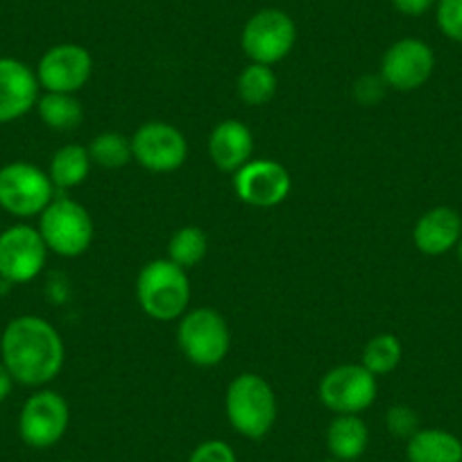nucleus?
<instances>
[{
    "mask_svg": "<svg viewBox=\"0 0 462 462\" xmlns=\"http://www.w3.org/2000/svg\"><path fill=\"white\" fill-rule=\"evenodd\" d=\"M225 412L229 424L243 438H265L277 421V397L273 385L254 372H243L226 388Z\"/></svg>",
    "mask_w": 462,
    "mask_h": 462,
    "instance_id": "f03ea898",
    "label": "nucleus"
},
{
    "mask_svg": "<svg viewBox=\"0 0 462 462\" xmlns=\"http://www.w3.org/2000/svg\"><path fill=\"white\" fill-rule=\"evenodd\" d=\"M39 87L48 93H78L93 73V57L79 43H60L48 48L37 64Z\"/></svg>",
    "mask_w": 462,
    "mask_h": 462,
    "instance_id": "ddd939ff",
    "label": "nucleus"
},
{
    "mask_svg": "<svg viewBox=\"0 0 462 462\" xmlns=\"http://www.w3.org/2000/svg\"><path fill=\"white\" fill-rule=\"evenodd\" d=\"M435 21L439 32L451 42L462 43V0H438Z\"/></svg>",
    "mask_w": 462,
    "mask_h": 462,
    "instance_id": "a878e982",
    "label": "nucleus"
},
{
    "mask_svg": "<svg viewBox=\"0 0 462 462\" xmlns=\"http://www.w3.org/2000/svg\"><path fill=\"white\" fill-rule=\"evenodd\" d=\"M438 0H393V7L403 16H424L435 7Z\"/></svg>",
    "mask_w": 462,
    "mask_h": 462,
    "instance_id": "c85d7f7f",
    "label": "nucleus"
},
{
    "mask_svg": "<svg viewBox=\"0 0 462 462\" xmlns=\"http://www.w3.org/2000/svg\"><path fill=\"white\" fill-rule=\"evenodd\" d=\"M55 199L51 175L28 162H12L0 168V208L14 217L42 216Z\"/></svg>",
    "mask_w": 462,
    "mask_h": 462,
    "instance_id": "423d86ee",
    "label": "nucleus"
},
{
    "mask_svg": "<svg viewBox=\"0 0 462 462\" xmlns=\"http://www.w3.org/2000/svg\"><path fill=\"white\" fill-rule=\"evenodd\" d=\"M70 424L69 402L55 390H39L23 403L19 415V433L28 447H55Z\"/></svg>",
    "mask_w": 462,
    "mask_h": 462,
    "instance_id": "1a4fd4ad",
    "label": "nucleus"
},
{
    "mask_svg": "<svg viewBox=\"0 0 462 462\" xmlns=\"http://www.w3.org/2000/svg\"><path fill=\"white\" fill-rule=\"evenodd\" d=\"M370 442L367 424L358 415H336L327 429V448L336 460L356 462Z\"/></svg>",
    "mask_w": 462,
    "mask_h": 462,
    "instance_id": "a211bd4d",
    "label": "nucleus"
},
{
    "mask_svg": "<svg viewBox=\"0 0 462 462\" xmlns=\"http://www.w3.org/2000/svg\"><path fill=\"white\" fill-rule=\"evenodd\" d=\"M385 426H388L390 433L397 435V438L411 439L412 435L420 430V417H417V412L412 411L411 406L399 403V406H393L388 411V415H385Z\"/></svg>",
    "mask_w": 462,
    "mask_h": 462,
    "instance_id": "bb28decb",
    "label": "nucleus"
},
{
    "mask_svg": "<svg viewBox=\"0 0 462 462\" xmlns=\"http://www.w3.org/2000/svg\"><path fill=\"white\" fill-rule=\"evenodd\" d=\"M37 73L14 57H0V123L23 118L39 100Z\"/></svg>",
    "mask_w": 462,
    "mask_h": 462,
    "instance_id": "2eb2a0df",
    "label": "nucleus"
},
{
    "mask_svg": "<svg viewBox=\"0 0 462 462\" xmlns=\"http://www.w3.org/2000/svg\"><path fill=\"white\" fill-rule=\"evenodd\" d=\"M277 75H274L273 66L265 64H250L247 69H243V73L238 75L236 91L245 105L250 106H263L277 93Z\"/></svg>",
    "mask_w": 462,
    "mask_h": 462,
    "instance_id": "4be33fe9",
    "label": "nucleus"
},
{
    "mask_svg": "<svg viewBox=\"0 0 462 462\" xmlns=\"http://www.w3.org/2000/svg\"><path fill=\"white\" fill-rule=\"evenodd\" d=\"M189 462H238L236 453L222 439H207L190 453Z\"/></svg>",
    "mask_w": 462,
    "mask_h": 462,
    "instance_id": "cd10ccee",
    "label": "nucleus"
},
{
    "mask_svg": "<svg viewBox=\"0 0 462 462\" xmlns=\"http://www.w3.org/2000/svg\"><path fill=\"white\" fill-rule=\"evenodd\" d=\"M0 358L16 383L39 388L55 381L64 370V340L48 319L19 315L3 331Z\"/></svg>",
    "mask_w": 462,
    "mask_h": 462,
    "instance_id": "f257e3e1",
    "label": "nucleus"
},
{
    "mask_svg": "<svg viewBox=\"0 0 462 462\" xmlns=\"http://www.w3.org/2000/svg\"><path fill=\"white\" fill-rule=\"evenodd\" d=\"M376 376L358 363L328 370L319 381V402L336 415H361L376 402Z\"/></svg>",
    "mask_w": 462,
    "mask_h": 462,
    "instance_id": "6e6552de",
    "label": "nucleus"
},
{
    "mask_svg": "<svg viewBox=\"0 0 462 462\" xmlns=\"http://www.w3.org/2000/svg\"><path fill=\"white\" fill-rule=\"evenodd\" d=\"M462 236V217L451 207H433L415 222L412 243L426 256H442L456 250Z\"/></svg>",
    "mask_w": 462,
    "mask_h": 462,
    "instance_id": "dca6fc26",
    "label": "nucleus"
},
{
    "mask_svg": "<svg viewBox=\"0 0 462 462\" xmlns=\"http://www.w3.org/2000/svg\"><path fill=\"white\" fill-rule=\"evenodd\" d=\"M435 70V52L421 39H399L381 60V79L394 91H417Z\"/></svg>",
    "mask_w": 462,
    "mask_h": 462,
    "instance_id": "9b49d317",
    "label": "nucleus"
},
{
    "mask_svg": "<svg viewBox=\"0 0 462 462\" xmlns=\"http://www.w3.org/2000/svg\"><path fill=\"white\" fill-rule=\"evenodd\" d=\"M91 157H88V150L84 145L69 143L61 145L51 159V175L52 186L55 190H70L78 189L79 184H84L91 171Z\"/></svg>",
    "mask_w": 462,
    "mask_h": 462,
    "instance_id": "aec40b11",
    "label": "nucleus"
},
{
    "mask_svg": "<svg viewBox=\"0 0 462 462\" xmlns=\"http://www.w3.org/2000/svg\"><path fill=\"white\" fill-rule=\"evenodd\" d=\"M64 462H70V460H64Z\"/></svg>",
    "mask_w": 462,
    "mask_h": 462,
    "instance_id": "2f4dec72",
    "label": "nucleus"
},
{
    "mask_svg": "<svg viewBox=\"0 0 462 462\" xmlns=\"http://www.w3.org/2000/svg\"><path fill=\"white\" fill-rule=\"evenodd\" d=\"M297 42L295 21L282 10H261L245 23L241 34V48L252 64L273 66L291 55Z\"/></svg>",
    "mask_w": 462,
    "mask_h": 462,
    "instance_id": "0eeeda50",
    "label": "nucleus"
},
{
    "mask_svg": "<svg viewBox=\"0 0 462 462\" xmlns=\"http://www.w3.org/2000/svg\"><path fill=\"white\" fill-rule=\"evenodd\" d=\"M136 300L148 318L172 322L190 304V279L171 259H154L136 277Z\"/></svg>",
    "mask_w": 462,
    "mask_h": 462,
    "instance_id": "7ed1b4c3",
    "label": "nucleus"
},
{
    "mask_svg": "<svg viewBox=\"0 0 462 462\" xmlns=\"http://www.w3.org/2000/svg\"><path fill=\"white\" fill-rule=\"evenodd\" d=\"M208 252V238L204 229L195 225H186L177 229L168 241V259L177 263L180 268L189 270L202 263V259Z\"/></svg>",
    "mask_w": 462,
    "mask_h": 462,
    "instance_id": "5701e85b",
    "label": "nucleus"
},
{
    "mask_svg": "<svg viewBox=\"0 0 462 462\" xmlns=\"http://www.w3.org/2000/svg\"><path fill=\"white\" fill-rule=\"evenodd\" d=\"M292 180L283 163L274 159H250L234 172V190L238 199L254 208H273L291 195Z\"/></svg>",
    "mask_w": 462,
    "mask_h": 462,
    "instance_id": "4468645a",
    "label": "nucleus"
},
{
    "mask_svg": "<svg viewBox=\"0 0 462 462\" xmlns=\"http://www.w3.org/2000/svg\"><path fill=\"white\" fill-rule=\"evenodd\" d=\"M87 150L91 163L100 168H109V171H116V168H123L130 162H134L132 139L118 134V132H102V134L93 136Z\"/></svg>",
    "mask_w": 462,
    "mask_h": 462,
    "instance_id": "393cba45",
    "label": "nucleus"
},
{
    "mask_svg": "<svg viewBox=\"0 0 462 462\" xmlns=\"http://www.w3.org/2000/svg\"><path fill=\"white\" fill-rule=\"evenodd\" d=\"M48 247L39 229L30 225L7 226L0 234V279L28 283L46 268Z\"/></svg>",
    "mask_w": 462,
    "mask_h": 462,
    "instance_id": "9d476101",
    "label": "nucleus"
},
{
    "mask_svg": "<svg viewBox=\"0 0 462 462\" xmlns=\"http://www.w3.org/2000/svg\"><path fill=\"white\" fill-rule=\"evenodd\" d=\"M14 376L10 374V370H7L5 365H3V361H0V403L5 402L7 397L12 394V388H14Z\"/></svg>",
    "mask_w": 462,
    "mask_h": 462,
    "instance_id": "c756f323",
    "label": "nucleus"
},
{
    "mask_svg": "<svg viewBox=\"0 0 462 462\" xmlns=\"http://www.w3.org/2000/svg\"><path fill=\"white\" fill-rule=\"evenodd\" d=\"M39 234L48 252L75 259L91 247L93 220L87 208L75 199L55 198L39 216Z\"/></svg>",
    "mask_w": 462,
    "mask_h": 462,
    "instance_id": "20e7f679",
    "label": "nucleus"
},
{
    "mask_svg": "<svg viewBox=\"0 0 462 462\" xmlns=\"http://www.w3.org/2000/svg\"><path fill=\"white\" fill-rule=\"evenodd\" d=\"M132 154L150 172H172L184 166L189 157L186 136L175 125L163 121H150L132 136Z\"/></svg>",
    "mask_w": 462,
    "mask_h": 462,
    "instance_id": "f8f14e48",
    "label": "nucleus"
},
{
    "mask_svg": "<svg viewBox=\"0 0 462 462\" xmlns=\"http://www.w3.org/2000/svg\"><path fill=\"white\" fill-rule=\"evenodd\" d=\"M39 118L55 132H73L82 125L84 109L73 93H43L37 100Z\"/></svg>",
    "mask_w": 462,
    "mask_h": 462,
    "instance_id": "412c9836",
    "label": "nucleus"
},
{
    "mask_svg": "<svg viewBox=\"0 0 462 462\" xmlns=\"http://www.w3.org/2000/svg\"><path fill=\"white\" fill-rule=\"evenodd\" d=\"M408 462H462V442L444 429H420L406 444Z\"/></svg>",
    "mask_w": 462,
    "mask_h": 462,
    "instance_id": "6ab92c4d",
    "label": "nucleus"
},
{
    "mask_svg": "<svg viewBox=\"0 0 462 462\" xmlns=\"http://www.w3.org/2000/svg\"><path fill=\"white\" fill-rule=\"evenodd\" d=\"M456 252H457V261H460V263H462V236H460V241H457Z\"/></svg>",
    "mask_w": 462,
    "mask_h": 462,
    "instance_id": "7c9ffc66",
    "label": "nucleus"
},
{
    "mask_svg": "<svg viewBox=\"0 0 462 462\" xmlns=\"http://www.w3.org/2000/svg\"><path fill=\"white\" fill-rule=\"evenodd\" d=\"M177 345L189 363L198 367H216L231 349V333L225 318L213 309H193L181 315Z\"/></svg>",
    "mask_w": 462,
    "mask_h": 462,
    "instance_id": "39448f33",
    "label": "nucleus"
},
{
    "mask_svg": "<svg viewBox=\"0 0 462 462\" xmlns=\"http://www.w3.org/2000/svg\"><path fill=\"white\" fill-rule=\"evenodd\" d=\"M254 152V136L245 123L229 118L213 127L208 134V157L222 172H238Z\"/></svg>",
    "mask_w": 462,
    "mask_h": 462,
    "instance_id": "f3484780",
    "label": "nucleus"
},
{
    "mask_svg": "<svg viewBox=\"0 0 462 462\" xmlns=\"http://www.w3.org/2000/svg\"><path fill=\"white\" fill-rule=\"evenodd\" d=\"M403 356L402 342L394 333H379V336L370 337L363 349V363L367 372H372L374 376L390 374L399 367Z\"/></svg>",
    "mask_w": 462,
    "mask_h": 462,
    "instance_id": "b1692460",
    "label": "nucleus"
}]
</instances>
